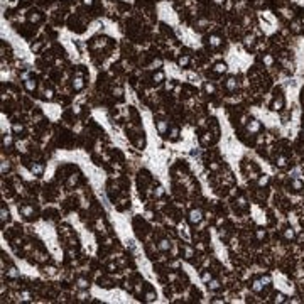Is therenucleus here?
<instances>
[{
  "mask_svg": "<svg viewBox=\"0 0 304 304\" xmlns=\"http://www.w3.org/2000/svg\"><path fill=\"white\" fill-rule=\"evenodd\" d=\"M107 44H108V39H107V37H97V39L91 41L90 48L91 49H100V48H105Z\"/></svg>",
  "mask_w": 304,
  "mask_h": 304,
  "instance_id": "7ed1b4c3",
  "label": "nucleus"
},
{
  "mask_svg": "<svg viewBox=\"0 0 304 304\" xmlns=\"http://www.w3.org/2000/svg\"><path fill=\"white\" fill-rule=\"evenodd\" d=\"M12 135H3V138H2V144H3V147H10L12 145Z\"/></svg>",
  "mask_w": 304,
  "mask_h": 304,
  "instance_id": "b1692460",
  "label": "nucleus"
},
{
  "mask_svg": "<svg viewBox=\"0 0 304 304\" xmlns=\"http://www.w3.org/2000/svg\"><path fill=\"white\" fill-rule=\"evenodd\" d=\"M226 2V0H213V3H215V5H223V3H225Z\"/></svg>",
  "mask_w": 304,
  "mask_h": 304,
  "instance_id": "37998d69",
  "label": "nucleus"
},
{
  "mask_svg": "<svg viewBox=\"0 0 304 304\" xmlns=\"http://www.w3.org/2000/svg\"><path fill=\"white\" fill-rule=\"evenodd\" d=\"M122 93H124V90H122L120 86H117V88H115V90H113V95H115V97H118V98L122 97Z\"/></svg>",
  "mask_w": 304,
  "mask_h": 304,
  "instance_id": "c9c22d12",
  "label": "nucleus"
},
{
  "mask_svg": "<svg viewBox=\"0 0 304 304\" xmlns=\"http://www.w3.org/2000/svg\"><path fill=\"white\" fill-rule=\"evenodd\" d=\"M0 220H2V223H5L9 220V210L5 208V205H2V216H0Z\"/></svg>",
  "mask_w": 304,
  "mask_h": 304,
  "instance_id": "a878e982",
  "label": "nucleus"
},
{
  "mask_svg": "<svg viewBox=\"0 0 304 304\" xmlns=\"http://www.w3.org/2000/svg\"><path fill=\"white\" fill-rule=\"evenodd\" d=\"M44 272H46V274H49V275H54L56 274V269L54 267H46Z\"/></svg>",
  "mask_w": 304,
  "mask_h": 304,
  "instance_id": "e433bc0d",
  "label": "nucleus"
},
{
  "mask_svg": "<svg viewBox=\"0 0 304 304\" xmlns=\"http://www.w3.org/2000/svg\"><path fill=\"white\" fill-rule=\"evenodd\" d=\"M12 132L14 134H22V132H24V125H22L20 122H14V124H12Z\"/></svg>",
  "mask_w": 304,
  "mask_h": 304,
  "instance_id": "6ab92c4d",
  "label": "nucleus"
},
{
  "mask_svg": "<svg viewBox=\"0 0 304 304\" xmlns=\"http://www.w3.org/2000/svg\"><path fill=\"white\" fill-rule=\"evenodd\" d=\"M157 248L161 250V252H167L169 248H171V242L169 240H166V238H162V240L157 243Z\"/></svg>",
  "mask_w": 304,
  "mask_h": 304,
  "instance_id": "9d476101",
  "label": "nucleus"
},
{
  "mask_svg": "<svg viewBox=\"0 0 304 304\" xmlns=\"http://www.w3.org/2000/svg\"><path fill=\"white\" fill-rule=\"evenodd\" d=\"M24 88L27 91H34L37 88V83H36V79H32V78H27V79H24Z\"/></svg>",
  "mask_w": 304,
  "mask_h": 304,
  "instance_id": "6e6552de",
  "label": "nucleus"
},
{
  "mask_svg": "<svg viewBox=\"0 0 304 304\" xmlns=\"http://www.w3.org/2000/svg\"><path fill=\"white\" fill-rule=\"evenodd\" d=\"M208 44H210V48H218V46L221 44V37L216 36V34H211V36L208 37Z\"/></svg>",
  "mask_w": 304,
  "mask_h": 304,
  "instance_id": "0eeeda50",
  "label": "nucleus"
},
{
  "mask_svg": "<svg viewBox=\"0 0 304 304\" xmlns=\"http://www.w3.org/2000/svg\"><path fill=\"white\" fill-rule=\"evenodd\" d=\"M269 183V176H260V179H259V186H265V184Z\"/></svg>",
  "mask_w": 304,
  "mask_h": 304,
  "instance_id": "7c9ffc66",
  "label": "nucleus"
},
{
  "mask_svg": "<svg viewBox=\"0 0 304 304\" xmlns=\"http://www.w3.org/2000/svg\"><path fill=\"white\" fill-rule=\"evenodd\" d=\"M292 188H294L296 191H301L302 189V183L299 179H294V181H292Z\"/></svg>",
  "mask_w": 304,
  "mask_h": 304,
  "instance_id": "cd10ccee",
  "label": "nucleus"
},
{
  "mask_svg": "<svg viewBox=\"0 0 304 304\" xmlns=\"http://www.w3.org/2000/svg\"><path fill=\"white\" fill-rule=\"evenodd\" d=\"M286 164H287V159H286V157H279V159H277V166L284 167Z\"/></svg>",
  "mask_w": 304,
  "mask_h": 304,
  "instance_id": "473e14b6",
  "label": "nucleus"
},
{
  "mask_svg": "<svg viewBox=\"0 0 304 304\" xmlns=\"http://www.w3.org/2000/svg\"><path fill=\"white\" fill-rule=\"evenodd\" d=\"M282 301H284V296L280 294V292H279V294H275V302H282Z\"/></svg>",
  "mask_w": 304,
  "mask_h": 304,
  "instance_id": "a19ab883",
  "label": "nucleus"
},
{
  "mask_svg": "<svg viewBox=\"0 0 304 304\" xmlns=\"http://www.w3.org/2000/svg\"><path fill=\"white\" fill-rule=\"evenodd\" d=\"M201 279L205 280V282H208V280L211 279V274H210V272H208V270H205V272H203V274H201Z\"/></svg>",
  "mask_w": 304,
  "mask_h": 304,
  "instance_id": "f704fd0d",
  "label": "nucleus"
},
{
  "mask_svg": "<svg viewBox=\"0 0 304 304\" xmlns=\"http://www.w3.org/2000/svg\"><path fill=\"white\" fill-rule=\"evenodd\" d=\"M93 2H95V0H83V3H84V5H88V7L93 5Z\"/></svg>",
  "mask_w": 304,
  "mask_h": 304,
  "instance_id": "79ce46f5",
  "label": "nucleus"
},
{
  "mask_svg": "<svg viewBox=\"0 0 304 304\" xmlns=\"http://www.w3.org/2000/svg\"><path fill=\"white\" fill-rule=\"evenodd\" d=\"M156 125H157V132H159L161 135H166V134L169 132V124L166 120H157Z\"/></svg>",
  "mask_w": 304,
  "mask_h": 304,
  "instance_id": "39448f33",
  "label": "nucleus"
},
{
  "mask_svg": "<svg viewBox=\"0 0 304 304\" xmlns=\"http://www.w3.org/2000/svg\"><path fill=\"white\" fill-rule=\"evenodd\" d=\"M164 78H166V76H164V73L159 69V71H157V73H154V76H152V81H154V83H162V81H164Z\"/></svg>",
  "mask_w": 304,
  "mask_h": 304,
  "instance_id": "dca6fc26",
  "label": "nucleus"
},
{
  "mask_svg": "<svg viewBox=\"0 0 304 304\" xmlns=\"http://www.w3.org/2000/svg\"><path fill=\"white\" fill-rule=\"evenodd\" d=\"M264 237H265V232H264L262 228H259V230H257V238H259V240H262Z\"/></svg>",
  "mask_w": 304,
  "mask_h": 304,
  "instance_id": "4c0bfd02",
  "label": "nucleus"
},
{
  "mask_svg": "<svg viewBox=\"0 0 304 304\" xmlns=\"http://www.w3.org/2000/svg\"><path fill=\"white\" fill-rule=\"evenodd\" d=\"M76 183H78V176L76 174H71L68 178V181H66V186L68 188H73V186H76Z\"/></svg>",
  "mask_w": 304,
  "mask_h": 304,
  "instance_id": "412c9836",
  "label": "nucleus"
},
{
  "mask_svg": "<svg viewBox=\"0 0 304 304\" xmlns=\"http://www.w3.org/2000/svg\"><path fill=\"white\" fill-rule=\"evenodd\" d=\"M78 297H79V299H86V292H79Z\"/></svg>",
  "mask_w": 304,
  "mask_h": 304,
  "instance_id": "c03bdc74",
  "label": "nucleus"
},
{
  "mask_svg": "<svg viewBox=\"0 0 304 304\" xmlns=\"http://www.w3.org/2000/svg\"><path fill=\"white\" fill-rule=\"evenodd\" d=\"M226 71V64L225 63H216L213 66V73H216V75H221V73Z\"/></svg>",
  "mask_w": 304,
  "mask_h": 304,
  "instance_id": "ddd939ff",
  "label": "nucleus"
},
{
  "mask_svg": "<svg viewBox=\"0 0 304 304\" xmlns=\"http://www.w3.org/2000/svg\"><path fill=\"white\" fill-rule=\"evenodd\" d=\"M284 107V98L282 97H279L277 100H274V103H272V108L274 110H280Z\"/></svg>",
  "mask_w": 304,
  "mask_h": 304,
  "instance_id": "aec40b11",
  "label": "nucleus"
},
{
  "mask_svg": "<svg viewBox=\"0 0 304 304\" xmlns=\"http://www.w3.org/2000/svg\"><path fill=\"white\" fill-rule=\"evenodd\" d=\"M52 97H54V91H52L51 88L44 91V98H46V100H52Z\"/></svg>",
  "mask_w": 304,
  "mask_h": 304,
  "instance_id": "c756f323",
  "label": "nucleus"
},
{
  "mask_svg": "<svg viewBox=\"0 0 304 304\" xmlns=\"http://www.w3.org/2000/svg\"><path fill=\"white\" fill-rule=\"evenodd\" d=\"M284 238H286V240H292V238H294V230L286 228V232H284Z\"/></svg>",
  "mask_w": 304,
  "mask_h": 304,
  "instance_id": "bb28decb",
  "label": "nucleus"
},
{
  "mask_svg": "<svg viewBox=\"0 0 304 304\" xmlns=\"http://www.w3.org/2000/svg\"><path fill=\"white\" fill-rule=\"evenodd\" d=\"M154 194H156V196H157V198H161V196H162V194H164V189H162V188H161V186H159V188H157V191H156V193H154Z\"/></svg>",
  "mask_w": 304,
  "mask_h": 304,
  "instance_id": "58836bf2",
  "label": "nucleus"
},
{
  "mask_svg": "<svg viewBox=\"0 0 304 304\" xmlns=\"http://www.w3.org/2000/svg\"><path fill=\"white\" fill-rule=\"evenodd\" d=\"M178 137H179V127H172L169 130V138L171 140H178Z\"/></svg>",
  "mask_w": 304,
  "mask_h": 304,
  "instance_id": "a211bd4d",
  "label": "nucleus"
},
{
  "mask_svg": "<svg viewBox=\"0 0 304 304\" xmlns=\"http://www.w3.org/2000/svg\"><path fill=\"white\" fill-rule=\"evenodd\" d=\"M83 88H84V79H83V76H78V75H76L75 79H73V90H75V91H81Z\"/></svg>",
  "mask_w": 304,
  "mask_h": 304,
  "instance_id": "20e7f679",
  "label": "nucleus"
},
{
  "mask_svg": "<svg viewBox=\"0 0 304 304\" xmlns=\"http://www.w3.org/2000/svg\"><path fill=\"white\" fill-rule=\"evenodd\" d=\"M144 301H147V302L156 301V292H154V291H147V292H145V296H144Z\"/></svg>",
  "mask_w": 304,
  "mask_h": 304,
  "instance_id": "4be33fe9",
  "label": "nucleus"
},
{
  "mask_svg": "<svg viewBox=\"0 0 304 304\" xmlns=\"http://www.w3.org/2000/svg\"><path fill=\"white\" fill-rule=\"evenodd\" d=\"M259 129H260V124H259L257 120H252V122L248 124V130H250V132H257Z\"/></svg>",
  "mask_w": 304,
  "mask_h": 304,
  "instance_id": "5701e85b",
  "label": "nucleus"
},
{
  "mask_svg": "<svg viewBox=\"0 0 304 304\" xmlns=\"http://www.w3.org/2000/svg\"><path fill=\"white\" fill-rule=\"evenodd\" d=\"M188 64H189V56L188 54H183V56L178 57V66L179 68H186Z\"/></svg>",
  "mask_w": 304,
  "mask_h": 304,
  "instance_id": "f8f14e48",
  "label": "nucleus"
},
{
  "mask_svg": "<svg viewBox=\"0 0 304 304\" xmlns=\"http://www.w3.org/2000/svg\"><path fill=\"white\" fill-rule=\"evenodd\" d=\"M201 220H203L201 210H191V211H189V223H193V225H198V223H201Z\"/></svg>",
  "mask_w": 304,
  "mask_h": 304,
  "instance_id": "f03ea898",
  "label": "nucleus"
},
{
  "mask_svg": "<svg viewBox=\"0 0 304 304\" xmlns=\"http://www.w3.org/2000/svg\"><path fill=\"white\" fill-rule=\"evenodd\" d=\"M225 86H226V90H228V91L237 90V79L235 78H228V79H226V83H225Z\"/></svg>",
  "mask_w": 304,
  "mask_h": 304,
  "instance_id": "4468645a",
  "label": "nucleus"
},
{
  "mask_svg": "<svg viewBox=\"0 0 304 304\" xmlns=\"http://www.w3.org/2000/svg\"><path fill=\"white\" fill-rule=\"evenodd\" d=\"M193 255H194L193 248H191V247H188V245H186V247H184V259H186V260H189Z\"/></svg>",
  "mask_w": 304,
  "mask_h": 304,
  "instance_id": "393cba45",
  "label": "nucleus"
},
{
  "mask_svg": "<svg viewBox=\"0 0 304 304\" xmlns=\"http://www.w3.org/2000/svg\"><path fill=\"white\" fill-rule=\"evenodd\" d=\"M161 66H162V61H161V59H154L152 63H151V68L152 69H159Z\"/></svg>",
  "mask_w": 304,
  "mask_h": 304,
  "instance_id": "c85d7f7f",
  "label": "nucleus"
},
{
  "mask_svg": "<svg viewBox=\"0 0 304 304\" xmlns=\"http://www.w3.org/2000/svg\"><path fill=\"white\" fill-rule=\"evenodd\" d=\"M30 171H32V174H34V176H42V171H44V166H42V164H37V162H34V164H32V167H30Z\"/></svg>",
  "mask_w": 304,
  "mask_h": 304,
  "instance_id": "9b49d317",
  "label": "nucleus"
},
{
  "mask_svg": "<svg viewBox=\"0 0 304 304\" xmlns=\"http://www.w3.org/2000/svg\"><path fill=\"white\" fill-rule=\"evenodd\" d=\"M203 90H205V91H206L208 95H213V93H215V90H216V88H215V84H213V83L206 81L205 84H203Z\"/></svg>",
  "mask_w": 304,
  "mask_h": 304,
  "instance_id": "f3484780",
  "label": "nucleus"
},
{
  "mask_svg": "<svg viewBox=\"0 0 304 304\" xmlns=\"http://www.w3.org/2000/svg\"><path fill=\"white\" fill-rule=\"evenodd\" d=\"M76 286H78L81 291H86L88 287H90V280H88V279H84V277H79V279L76 280Z\"/></svg>",
  "mask_w": 304,
  "mask_h": 304,
  "instance_id": "1a4fd4ad",
  "label": "nucleus"
},
{
  "mask_svg": "<svg viewBox=\"0 0 304 304\" xmlns=\"http://www.w3.org/2000/svg\"><path fill=\"white\" fill-rule=\"evenodd\" d=\"M42 46V42H36V44H32V51H39Z\"/></svg>",
  "mask_w": 304,
  "mask_h": 304,
  "instance_id": "ea45409f",
  "label": "nucleus"
},
{
  "mask_svg": "<svg viewBox=\"0 0 304 304\" xmlns=\"http://www.w3.org/2000/svg\"><path fill=\"white\" fill-rule=\"evenodd\" d=\"M206 286H208V289L210 291H216V289H220V282H218L216 279H210L206 282Z\"/></svg>",
  "mask_w": 304,
  "mask_h": 304,
  "instance_id": "2eb2a0df",
  "label": "nucleus"
},
{
  "mask_svg": "<svg viewBox=\"0 0 304 304\" xmlns=\"http://www.w3.org/2000/svg\"><path fill=\"white\" fill-rule=\"evenodd\" d=\"M10 164L7 162V161H2V174H5V171H9Z\"/></svg>",
  "mask_w": 304,
  "mask_h": 304,
  "instance_id": "72a5a7b5",
  "label": "nucleus"
},
{
  "mask_svg": "<svg viewBox=\"0 0 304 304\" xmlns=\"http://www.w3.org/2000/svg\"><path fill=\"white\" fill-rule=\"evenodd\" d=\"M9 277H12V279L19 277V272H17V269H15V267H10V270H9Z\"/></svg>",
  "mask_w": 304,
  "mask_h": 304,
  "instance_id": "2f4dec72",
  "label": "nucleus"
},
{
  "mask_svg": "<svg viewBox=\"0 0 304 304\" xmlns=\"http://www.w3.org/2000/svg\"><path fill=\"white\" fill-rule=\"evenodd\" d=\"M27 20L30 22V24H37V22L42 20V14L39 12V10H29L27 12Z\"/></svg>",
  "mask_w": 304,
  "mask_h": 304,
  "instance_id": "f257e3e1",
  "label": "nucleus"
},
{
  "mask_svg": "<svg viewBox=\"0 0 304 304\" xmlns=\"http://www.w3.org/2000/svg\"><path fill=\"white\" fill-rule=\"evenodd\" d=\"M19 211H20V215H22V216H25V218H32V215H34V208L29 206V205L20 206V208H19Z\"/></svg>",
  "mask_w": 304,
  "mask_h": 304,
  "instance_id": "423d86ee",
  "label": "nucleus"
}]
</instances>
